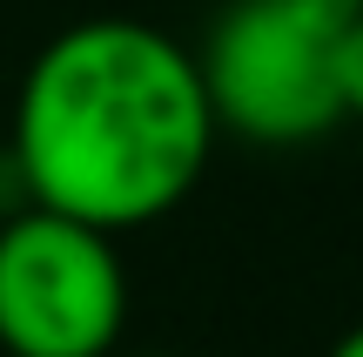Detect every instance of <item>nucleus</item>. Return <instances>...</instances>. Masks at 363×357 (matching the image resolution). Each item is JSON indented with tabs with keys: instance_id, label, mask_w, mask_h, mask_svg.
Here are the masks:
<instances>
[{
	"instance_id": "f257e3e1",
	"label": "nucleus",
	"mask_w": 363,
	"mask_h": 357,
	"mask_svg": "<svg viewBox=\"0 0 363 357\" xmlns=\"http://www.w3.org/2000/svg\"><path fill=\"white\" fill-rule=\"evenodd\" d=\"M216 135L195 48L148 21L101 13L27 61L7 162L27 202L121 236L189 202Z\"/></svg>"
},
{
	"instance_id": "f03ea898",
	"label": "nucleus",
	"mask_w": 363,
	"mask_h": 357,
	"mask_svg": "<svg viewBox=\"0 0 363 357\" xmlns=\"http://www.w3.org/2000/svg\"><path fill=\"white\" fill-rule=\"evenodd\" d=\"M363 0H229L195 48L216 128L262 148H303L343 121L337 54Z\"/></svg>"
},
{
	"instance_id": "7ed1b4c3",
	"label": "nucleus",
	"mask_w": 363,
	"mask_h": 357,
	"mask_svg": "<svg viewBox=\"0 0 363 357\" xmlns=\"http://www.w3.org/2000/svg\"><path fill=\"white\" fill-rule=\"evenodd\" d=\"M128 324V270L108 229L61 209L0 223V351L7 357H108Z\"/></svg>"
},
{
	"instance_id": "20e7f679",
	"label": "nucleus",
	"mask_w": 363,
	"mask_h": 357,
	"mask_svg": "<svg viewBox=\"0 0 363 357\" xmlns=\"http://www.w3.org/2000/svg\"><path fill=\"white\" fill-rule=\"evenodd\" d=\"M337 88H343V121H363V7L343 27V54H337Z\"/></svg>"
},
{
	"instance_id": "39448f33",
	"label": "nucleus",
	"mask_w": 363,
	"mask_h": 357,
	"mask_svg": "<svg viewBox=\"0 0 363 357\" xmlns=\"http://www.w3.org/2000/svg\"><path fill=\"white\" fill-rule=\"evenodd\" d=\"M330 357H363V324H357V331H343V337H337V351H330Z\"/></svg>"
},
{
	"instance_id": "423d86ee",
	"label": "nucleus",
	"mask_w": 363,
	"mask_h": 357,
	"mask_svg": "<svg viewBox=\"0 0 363 357\" xmlns=\"http://www.w3.org/2000/svg\"><path fill=\"white\" fill-rule=\"evenodd\" d=\"M148 357H162V351H148Z\"/></svg>"
}]
</instances>
